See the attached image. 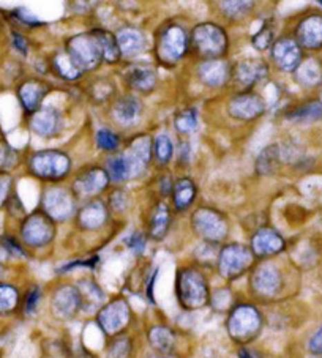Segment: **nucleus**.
I'll use <instances>...</instances> for the list:
<instances>
[{"mask_svg":"<svg viewBox=\"0 0 322 358\" xmlns=\"http://www.w3.org/2000/svg\"><path fill=\"white\" fill-rule=\"evenodd\" d=\"M130 316L131 311L129 303L125 300L117 299L100 310L97 322L104 333L109 335V337H114V335H119L122 330L129 326Z\"/></svg>","mask_w":322,"mask_h":358,"instance_id":"obj_9","label":"nucleus"},{"mask_svg":"<svg viewBox=\"0 0 322 358\" xmlns=\"http://www.w3.org/2000/svg\"><path fill=\"white\" fill-rule=\"evenodd\" d=\"M193 227L199 236L210 243L221 242L227 236V223L225 216L212 209H199L191 218Z\"/></svg>","mask_w":322,"mask_h":358,"instance_id":"obj_8","label":"nucleus"},{"mask_svg":"<svg viewBox=\"0 0 322 358\" xmlns=\"http://www.w3.org/2000/svg\"><path fill=\"white\" fill-rule=\"evenodd\" d=\"M276 163H278V147H276V145H270V147L264 149L263 152H261L256 161V169L259 174L269 176L275 171Z\"/></svg>","mask_w":322,"mask_h":358,"instance_id":"obj_33","label":"nucleus"},{"mask_svg":"<svg viewBox=\"0 0 322 358\" xmlns=\"http://www.w3.org/2000/svg\"><path fill=\"white\" fill-rule=\"evenodd\" d=\"M169 221H171L169 209L164 204H160L152 215L151 237L155 240L163 238L169 229Z\"/></svg>","mask_w":322,"mask_h":358,"instance_id":"obj_31","label":"nucleus"},{"mask_svg":"<svg viewBox=\"0 0 322 358\" xmlns=\"http://www.w3.org/2000/svg\"><path fill=\"white\" fill-rule=\"evenodd\" d=\"M108 211L106 207L100 200H93V202L87 204L84 209L79 211V225L86 229H98L104 225L106 221Z\"/></svg>","mask_w":322,"mask_h":358,"instance_id":"obj_26","label":"nucleus"},{"mask_svg":"<svg viewBox=\"0 0 322 358\" xmlns=\"http://www.w3.org/2000/svg\"><path fill=\"white\" fill-rule=\"evenodd\" d=\"M2 275H3V267L0 265V278H2Z\"/></svg>","mask_w":322,"mask_h":358,"instance_id":"obj_57","label":"nucleus"},{"mask_svg":"<svg viewBox=\"0 0 322 358\" xmlns=\"http://www.w3.org/2000/svg\"><path fill=\"white\" fill-rule=\"evenodd\" d=\"M290 119H294V120H318L322 117V103H308L302 106V108H299L294 111L292 114L287 115Z\"/></svg>","mask_w":322,"mask_h":358,"instance_id":"obj_38","label":"nucleus"},{"mask_svg":"<svg viewBox=\"0 0 322 358\" xmlns=\"http://www.w3.org/2000/svg\"><path fill=\"white\" fill-rule=\"evenodd\" d=\"M16 16H18L19 21L24 22V24H29V26H40L41 24V21H38L35 16H32L29 11L24 10V8L16 10Z\"/></svg>","mask_w":322,"mask_h":358,"instance_id":"obj_50","label":"nucleus"},{"mask_svg":"<svg viewBox=\"0 0 322 358\" xmlns=\"http://www.w3.org/2000/svg\"><path fill=\"white\" fill-rule=\"evenodd\" d=\"M191 37L196 51L205 57H218V55L226 53V32L214 22H204V24L196 26Z\"/></svg>","mask_w":322,"mask_h":358,"instance_id":"obj_5","label":"nucleus"},{"mask_svg":"<svg viewBox=\"0 0 322 358\" xmlns=\"http://www.w3.org/2000/svg\"><path fill=\"white\" fill-rule=\"evenodd\" d=\"M188 37L183 27L172 24L161 32L158 38V57L166 64H176L187 53Z\"/></svg>","mask_w":322,"mask_h":358,"instance_id":"obj_7","label":"nucleus"},{"mask_svg":"<svg viewBox=\"0 0 322 358\" xmlns=\"http://www.w3.org/2000/svg\"><path fill=\"white\" fill-rule=\"evenodd\" d=\"M281 273L278 272V268L270 264L261 265L253 273L252 286L254 292L261 295V297H275L281 289Z\"/></svg>","mask_w":322,"mask_h":358,"instance_id":"obj_13","label":"nucleus"},{"mask_svg":"<svg viewBox=\"0 0 322 358\" xmlns=\"http://www.w3.org/2000/svg\"><path fill=\"white\" fill-rule=\"evenodd\" d=\"M147 164L133 155L130 150L125 153H117L108 160V176L114 182H124L130 178L141 176L146 171Z\"/></svg>","mask_w":322,"mask_h":358,"instance_id":"obj_11","label":"nucleus"},{"mask_svg":"<svg viewBox=\"0 0 322 358\" xmlns=\"http://www.w3.org/2000/svg\"><path fill=\"white\" fill-rule=\"evenodd\" d=\"M126 245H129V248L133 251V253L136 254H141L144 248H146V237L142 236V234L136 232L130 236V238L126 240Z\"/></svg>","mask_w":322,"mask_h":358,"instance_id":"obj_45","label":"nucleus"},{"mask_svg":"<svg viewBox=\"0 0 322 358\" xmlns=\"http://www.w3.org/2000/svg\"><path fill=\"white\" fill-rule=\"evenodd\" d=\"M253 264V251L247 246L231 243L220 251L218 270L220 275L227 279H234L245 273Z\"/></svg>","mask_w":322,"mask_h":358,"instance_id":"obj_6","label":"nucleus"},{"mask_svg":"<svg viewBox=\"0 0 322 358\" xmlns=\"http://www.w3.org/2000/svg\"><path fill=\"white\" fill-rule=\"evenodd\" d=\"M265 73H267V68H265L263 62L247 60L237 65V68L234 71V79L236 82L240 84V87H249L253 86L254 82L263 79Z\"/></svg>","mask_w":322,"mask_h":358,"instance_id":"obj_25","label":"nucleus"},{"mask_svg":"<svg viewBox=\"0 0 322 358\" xmlns=\"http://www.w3.org/2000/svg\"><path fill=\"white\" fill-rule=\"evenodd\" d=\"M0 242H2L3 248L7 249L10 254H13V256H19V257H24V256H26L24 249H22L21 246H19V243H18V242H15V240L11 238V237H3L2 240H0Z\"/></svg>","mask_w":322,"mask_h":358,"instance_id":"obj_47","label":"nucleus"},{"mask_svg":"<svg viewBox=\"0 0 322 358\" xmlns=\"http://www.w3.org/2000/svg\"><path fill=\"white\" fill-rule=\"evenodd\" d=\"M223 13L231 19H240L248 15L253 8L252 2H223L221 3Z\"/></svg>","mask_w":322,"mask_h":358,"instance_id":"obj_40","label":"nucleus"},{"mask_svg":"<svg viewBox=\"0 0 322 358\" xmlns=\"http://www.w3.org/2000/svg\"><path fill=\"white\" fill-rule=\"evenodd\" d=\"M238 358H264V357L252 349H240L238 350Z\"/></svg>","mask_w":322,"mask_h":358,"instance_id":"obj_54","label":"nucleus"},{"mask_svg":"<svg viewBox=\"0 0 322 358\" xmlns=\"http://www.w3.org/2000/svg\"><path fill=\"white\" fill-rule=\"evenodd\" d=\"M22 240L30 246H44L51 242L55 229L53 225V220L46 214L37 211L32 214L24 221L21 229Z\"/></svg>","mask_w":322,"mask_h":358,"instance_id":"obj_10","label":"nucleus"},{"mask_svg":"<svg viewBox=\"0 0 322 358\" xmlns=\"http://www.w3.org/2000/svg\"><path fill=\"white\" fill-rule=\"evenodd\" d=\"M263 327V317L256 308L252 305H238L232 310L227 319V332L231 338L238 343H247L258 337Z\"/></svg>","mask_w":322,"mask_h":358,"instance_id":"obj_2","label":"nucleus"},{"mask_svg":"<svg viewBox=\"0 0 322 358\" xmlns=\"http://www.w3.org/2000/svg\"><path fill=\"white\" fill-rule=\"evenodd\" d=\"M92 33L97 37L100 46H102L104 60L111 62V64L117 62L120 59V51L117 46V40H115V37L113 35V33H109L106 30H95Z\"/></svg>","mask_w":322,"mask_h":358,"instance_id":"obj_32","label":"nucleus"},{"mask_svg":"<svg viewBox=\"0 0 322 358\" xmlns=\"http://www.w3.org/2000/svg\"><path fill=\"white\" fill-rule=\"evenodd\" d=\"M13 44L21 54H27V40L18 32H13Z\"/></svg>","mask_w":322,"mask_h":358,"instance_id":"obj_53","label":"nucleus"},{"mask_svg":"<svg viewBox=\"0 0 322 358\" xmlns=\"http://www.w3.org/2000/svg\"><path fill=\"white\" fill-rule=\"evenodd\" d=\"M299 43L307 49H319L322 46V16L313 15L303 19L297 27Z\"/></svg>","mask_w":322,"mask_h":358,"instance_id":"obj_21","label":"nucleus"},{"mask_svg":"<svg viewBox=\"0 0 322 358\" xmlns=\"http://www.w3.org/2000/svg\"><path fill=\"white\" fill-rule=\"evenodd\" d=\"M272 57L281 70L294 71L302 64L301 46L291 38H281L272 46Z\"/></svg>","mask_w":322,"mask_h":358,"instance_id":"obj_15","label":"nucleus"},{"mask_svg":"<svg viewBox=\"0 0 322 358\" xmlns=\"http://www.w3.org/2000/svg\"><path fill=\"white\" fill-rule=\"evenodd\" d=\"M79 358H91V357H87V355H82V357H79Z\"/></svg>","mask_w":322,"mask_h":358,"instance_id":"obj_58","label":"nucleus"},{"mask_svg":"<svg viewBox=\"0 0 322 358\" xmlns=\"http://www.w3.org/2000/svg\"><path fill=\"white\" fill-rule=\"evenodd\" d=\"M285 248V240L270 227H263L252 238V251L259 257L278 254Z\"/></svg>","mask_w":322,"mask_h":358,"instance_id":"obj_18","label":"nucleus"},{"mask_svg":"<svg viewBox=\"0 0 322 358\" xmlns=\"http://www.w3.org/2000/svg\"><path fill=\"white\" fill-rule=\"evenodd\" d=\"M18 163V155L7 142H0V171H10Z\"/></svg>","mask_w":322,"mask_h":358,"instance_id":"obj_44","label":"nucleus"},{"mask_svg":"<svg viewBox=\"0 0 322 358\" xmlns=\"http://www.w3.org/2000/svg\"><path fill=\"white\" fill-rule=\"evenodd\" d=\"M10 185H11V178L5 174H0V207L3 205V202L8 198Z\"/></svg>","mask_w":322,"mask_h":358,"instance_id":"obj_49","label":"nucleus"},{"mask_svg":"<svg viewBox=\"0 0 322 358\" xmlns=\"http://www.w3.org/2000/svg\"><path fill=\"white\" fill-rule=\"evenodd\" d=\"M265 104L263 98L254 93H242L232 100L229 104V113L238 120H253L264 113Z\"/></svg>","mask_w":322,"mask_h":358,"instance_id":"obj_17","label":"nucleus"},{"mask_svg":"<svg viewBox=\"0 0 322 358\" xmlns=\"http://www.w3.org/2000/svg\"><path fill=\"white\" fill-rule=\"evenodd\" d=\"M296 79L305 87H314L322 82V65L316 59L302 62L296 70Z\"/></svg>","mask_w":322,"mask_h":358,"instance_id":"obj_28","label":"nucleus"},{"mask_svg":"<svg viewBox=\"0 0 322 358\" xmlns=\"http://www.w3.org/2000/svg\"><path fill=\"white\" fill-rule=\"evenodd\" d=\"M153 150H155V156H157V160L160 161V164H168L172 158V153H174L171 139L166 136V134H158L157 139H155Z\"/></svg>","mask_w":322,"mask_h":358,"instance_id":"obj_35","label":"nucleus"},{"mask_svg":"<svg viewBox=\"0 0 322 358\" xmlns=\"http://www.w3.org/2000/svg\"><path fill=\"white\" fill-rule=\"evenodd\" d=\"M30 171L43 180H60L68 174L70 158L60 150H41L30 158Z\"/></svg>","mask_w":322,"mask_h":358,"instance_id":"obj_3","label":"nucleus"},{"mask_svg":"<svg viewBox=\"0 0 322 358\" xmlns=\"http://www.w3.org/2000/svg\"><path fill=\"white\" fill-rule=\"evenodd\" d=\"M18 290L10 284H0V312L13 311L18 305Z\"/></svg>","mask_w":322,"mask_h":358,"instance_id":"obj_37","label":"nucleus"},{"mask_svg":"<svg viewBox=\"0 0 322 358\" xmlns=\"http://www.w3.org/2000/svg\"><path fill=\"white\" fill-rule=\"evenodd\" d=\"M141 114V103L135 97H122L114 106V115L120 123L130 125Z\"/></svg>","mask_w":322,"mask_h":358,"instance_id":"obj_29","label":"nucleus"},{"mask_svg":"<svg viewBox=\"0 0 322 358\" xmlns=\"http://www.w3.org/2000/svg\"><path fill=\"white\" fill-rule=\"evenodd\" d=\"M109 183L108 172L102 167H93V169L86 171L75 180V193L79 198H93L106 189Z\"/></svg>","mask_w":322,"mask_h":358,"instance_id":"obj_14","label":"nucleus"},{"mask_svg":"<svg viewBox=\"0 0 322 358\" xmlns=\"http://www.w3.org/2000/svg\"><path fill=\"white\" fill-rule=\"evenodd\" d=\"M68 55L82 71L95 68L103 57V51L93 33H79L68 41Z\"/></svg>","mask_w":322,"mask_h":358,"instance_id":"obj_4","label":"nucleus"},{"mask_svg":"<svg viewBox=\"0 0 322 358\" xmlns=\"http://www.w3.org/2000/svg\"><path fill=\"white\" fill-rule=\"evenodd\" d=\"M198 126V114L194 109H185L176 117V128L180 133H191Z\"/></svg>","mask_w":322,"mask_h":358,"instance_id":"obj_39","label":"nucleus"},{"mask_svg":"<svg viewBox=\"0 0 322 358\" xmlns=\"http://www.w3.org/2000/svg\"><path fill=\"white\" fill-rule=\"evenodd\" d=\"M115 40H117L120 55H125V57H135L146 49V37L142 35V32L131 29V27L122 29L115 35Z\"/></svg>","mask_w":322,"mask_h":358,"instance_id":"obj_22","label":"nucleus"},{"mask_svg":"<svg viewBox=\"0 0 322 358\" xmlns=\"http://www.w3.org/2000/svg\"><path fill=\"white\" fill-rule=\"evenodd\" d=\"M97 145L102 150H106V152H114L119 147L117 134L111 130H100L97 133Z\"/></svg>","mask_w":322,"mask_h":358,"instance_id":"obj_42","label":"nucleus"},{"mask_svg":"<svg viewBox=\"0 0 322 358\" xmlns=\"http://www.w3.org/2000/svg\"><path fill=\"white\" fill-rule=\"evenodd\" d=\"M60 123H62V119H60V113L57 109L43 108L38 109L37 113L32 115L30 126L38 136L49 138L60 131Z\"/></svg>","mask_w":322,"mask_h":358,"instance_id":"obj_20","label":"nucleus"},{"mask_svg":"<svg viewBox=\"0 0 322 358\" xmlns=\"http://www.w3.org/2000/svg\"><path fill=\"white\" fill-rule=\"evenodd\" d=\"M147 358H176L174 355H171V354H152V355H149Z\"/></svg>","mask_w":322,"mask_h":358,"instance_id":"obj_56","label":"nucleus"},{"mask_svg":"<svg viewBox=\"0 0 322 358\" xmlns=\"http://www.w3.org/2000/svg\"><path fill=\"white\" fill-rule=\"evenodd\" d=\"M129 204V199H126V194L124 191H114L113 196H111V207L114 210L122 211Z\"/></svg>","mask_w":322,"mask_h":358,"instance_id":"obj_48","label":"nucleus"},{"mask_svg":"<svg viewBox=\"0 0 322 358\" xmlns=\"http://www.w3.org/2000/svg\"><path fill=\"white\" fill-rule=\"evenodd\" d=\"M130 152L133 155H136L138 158L142 161V163H146V164L151 163V158H152V142H151V138H147V136L136 138L135 141L131 142Z\"/></svg>","mask_w":322,"mask_h":358,"instance_id":"obj_36","label":"nucleus"},{"mask_svg":"<svg viewBox=\"0 0 322 358\" xmlns=\"http://www.w3.org/2000/svg\"><path fill=\"white\" fill-rule=\"evenodd\" d=\"M155 279H157V272L153 273L152 278H151V283H149V286H147V297H149V300L152 301V303H155V299H153V284H155Z\"/></svg>","mask_w":322,"mask_h":358,"instance_id":"obj_55","label":"nucleus"},{"mask_svg":"<svg viewBox=\"0 0 322 358\" xmlns=\"http://www.w3.org/2000/svg\"><path fill=\"white\" fill-rule=\"evenodd\" d=\"M54 66H55V70H57L59 75L65 77V79L73 81L81 76V70L75 65V62L70 59L68 54L57 55L54 60Z\"/></svg>","mask_w":322,"mask_h":358,"instance_id":"obj_34","label":"nucleus"},{"mask_svg":"<svg viewBox=\"0 0 322 358\" xmlns=\"http://www.w3.org/2000/svg\"><path fill=\"white\" fill-rule=\"evenodd\" d=\"M19 100L24 106L26 113L35 114L43 102L44 95L48 93V88L43 82L38 81H27L19 87Z\"/></svg>","mask_w":322,"mask_h":358,"instance_id":"obj_23","label":"nucleus"},{"mask_svg":"<svg viewBox=\"0 0 322 358\" xmlns=\"http://www.w3.org/2000/svg\"><path fill=\"white\" fill-rule=\"evenodd\" d=\"M252 43L254 48L259 49V51H265V49L274 46V30H272L269 26H264L263 29L252 38Z\"/></svg>","mask_w":322,"mask_h":358,"instance_id":"obj_43","label":"nucleus"},{"mask_svg":"<svg viewBox=\"0 0 322 358\" xmlns=\"http://www.w3.org/2000/svg\"><path fill=\"white\" fill-rule=\"evenodd\" d=\"M310 350L313 354H322V327L313 335L312 341H310Z\"/></svg>","mask_w":322,"mask_h":358,"instance_id":"obj_51","label":"nucleus"},{"mask_svg":"<svg viewBox=\"0 0 322 358\" xmlns=\"http://www.w3.org/2000/svg\"><path fill=\"white\" fill-rule=\"evenodd\" d=\"M98 257H92V259H87V261H75L71 262V264L62 267V272L65 270H71V268H77V267H95L98 264Z\"/></svg>","mask_w":322,"mask_h":358,"instance_id":"obj_52","label":"nucleus"},{"mask_svg":"<svg viewBox=\"0 0 322 358\" xmlns=\"http://www.w3.org/2000/svg\"><path fill=\"white\" fill-rule=\"evenodd\" d=\"M149 341H151L152 348L158 354H171L176 343V335L168 327L157 326L152 327L151 332H149Z\"/></svg>","mask_w":322,"mask_h":358,"instance_id":"obj_30","label":"nucleus"},{"mask_svg":"<svg viewBox=\"0 0 322 358\" xmlns=\"http://www.w3.org/2000/svg\"><path fill=\"white\" fill-rule=\"evenodd\" d=\"M231 76V66L226 60L221 59H210L205 60L199 66V77L210 87H220L227 82Z\"/></svg>","mask_w":322,"mask_h":358,"instance_id":"obj_19","label":"nucleus"},{"mask_svg":"<svg viewBox=\"0 0 322 358\" xmlns=\"http://www.w3.org/2000/svg\"><path fill=\"white\" fill-rule=\"evenodd\" d=\"M82 305L79 289L73 286H64L55 290L53 299V311L60 319L73 317Z\"/></svg>","mask_w":322,"mask_h":358,"instance_id":"obj_16","label":"nucleus"},{"mask_svg":"<svg viewBox=\"0 0 322 358\" xmlns=\"http://www.w3.org/2000/svg\"><path fill=\"white\" fill-rule=\"evenodd\" d=\"M131 354V341L126 337H117L113 339L109 349L108 358H129Z\"/></svg>","mask_w":322,"mask_h":358,"instance_id":"obj_41","label":"nucleus"},{"mask_svg":"<svg viewBox=\"0 0 322 358\" xmlns=\"http://www.w3.org/2000/svg\"><path fill=\"white\" fill-rule=\"evenodd\" d=\"M40 297H41V292L38 288H33L29 294H27V300H26V311L27 314H32L33 311L37 310L38 303H40Z\"/></svg>","mask_w":322,"mask_h":358,"instance_id":"obj_46","label":"nucleus"},{"mask_svg":"<svg viewBox=\"0 0 322 358\" xmlns=\"http://www.w3.org/2000/svg\"><path fill=\"white\" fill-rule=\"evenodd\" d=\"M319 5H321V7H322V2H319Z\"/></svg>","mask_w":322,"mask_h":358,"instance_id":"obj_59","label":"nucleus"},{"mask_svg":"<svg viewBox=\"0 0 322 358\" xmlns=\"http://www.w3.org/2000/svg\"><path fill=\"white\" fill-rule=\"evenodd\" d=\"M44 210L51 220L64 221L75 214L76 204L75 198L64 188L48 189L43 199Z\"/></svg>","mask_w":322,"mask_h":358,"instance_id":"obj_12","label":"nucleus"},{"mask_svg":"<svg viewBox=\"0 0 322 358\" xmlns=\"http://www.w3.org/2000/svg\"><path fill=\"white\" fill-rule=\"evenodd\" d=\"M176 292L179 303L185 310H199L207 305L209 301V288L207 281L194 268H183L177 275Z\"/></svg>","mask_w":322,"mask_h":358,"instance_id":"obj_1","label":"nucleus"},{"mask_svg":"<svg viewBox=\"0 0 322 358\" xmlns=\"http://www.w3.org/2000/svg\"><path fill=\"white\" fill-rule=\"evenodd\" d=\"M172 196L177 210H187L196 198V185L190 178H180L176 185H172Z\"/></svg>","mask_w":322,"mask_h":358,"instance_id":"obj_27","label":"nucleus"},{"mask_svg":"<svg viewBox=\"0 0 322 358\" xmlns=\"http://www.w3.org/2000/svg\"><path fill=\"white\" fill-rule=\"evenodd\" d=\"M125 79L131 88L142 93L153 91L155 86H157V75H155V71L142 65L131 66V68L126 71Z\"/></svg>","mask_w":322,"mask_h":358,"instance_id":"obj_24","label":"nucleus"}]
</instances>
